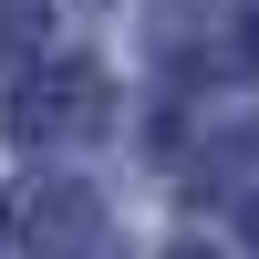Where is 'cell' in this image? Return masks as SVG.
I'll return each instance as SVG.
<instances>
[{
	"label": "cell",
	"instance_id": "obj_1",
	"mask_svg": "<svg viewBox=\"0 0 259 259\" xmlns=\"http://www.w3.org/2000/svg\"><path fill=\"white\" fill-rule=\"evenodd\" d=\"M145 52L177 83H249L259 73V11H239V0H166L145 21Z\"/></svg>",
	"mask_w": 259,
	"mask_h": 259
},
{
	"label": "cell",
	"instance_id": "obj_2",
	"mask_svg": "<svg viewBox=\"0 0 259 259\" xmlns=\"http://www.w3.org/2000/svg\"><path fill=\"white\" fill-rule=\"evenodd\" d=\"M11 239L31 259H124L114 249V218H104V197L83 177H31L11 197Z\"/></svg>",
	"mask_w": 259,
	"mask_h": 259
},
{
	"label": "cell",
	"instance_id": "obj_3",
	"mask_svg": "<svg viewBox=\"0 0 259 259\" xmlns=\"http://www.w3.org/2000/svg\"><path fill=\"white\" fill-rule=\"evenodd\" d=\"M104 114H114V94H104L94 62H41L11 94V135L21 145H83V135H104Z\"/></svg>",
	"mask_w": 259,
	"mask_h": 259
},
{
	"label": "cell",
	"instance_id": "obj_4",
	"mask_svg": "<svg viewBox=\"0 0 259 259\" xmlns=\"http://www.w3.org/2000/svg\"><path fill=\"white\" fill-rule=\"evenodd\" d=\"M41 21H52L41 0H0V62H11V52H31V41H41Z\"/></svg>",
	"mask_w": 259,
	"mask_h": 259
},
{
	"label": "cell",
	"instance_id": "obj_5",
	"mask_svg": "<svg viewBox=\"0 0 259 259\" xmlns=\"http://www.w3.org/2000/svg\"><path fill=\"white\" fill-rule=\"evenodd\" d=\"M166 259H207V249H166Z\"/></svg>",
	"mask_w": 259,
	"mask_h": 259
}]
</instances>
